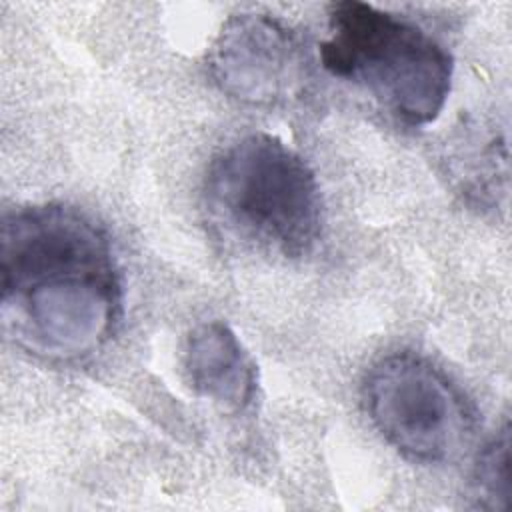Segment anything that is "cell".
<instances>
[{"label": "cell", "instance_id": "obj_4", "mask_svg": "<svg viewBox=\"0 0 512 512\" xmlns=\"http://www.w3.org/2000/svg\"><path fill=\"white\" fill-rule=\"evenodd\" d=\"M362 400L384 440L414 462L454 460L472 436V412L460 390L410 352L380 358L364 378Z\"/></svg>", "mask_w": 512, "mask_h": 512}, {"label": "cell", "instance_id": "obj_7", "mask_svg": "<svg viewBox=\"0 0 512 512\" xmlns=\"http://www.w3.org/2000/svg\"><path fill=\"white\" fill-rule=\"evenodd\" d=\"M472 488L478 504L488 510H508L512 496L510 482V428L504 424L480 450Z\"/></svg>", "mask_w": 512, "mask_h": 512}, {"label": "cell", "instance_id": "obj_1", "mask_svg": "<svg viewBox=\"0 0 512 512\" xmlns=\"http://www.w3.org/2000/svg\"><path fill=\"white\" fill-rule=\"evenodd\" d=\"M124 286L108 232L86 212L30 204L0 230V316L6 336L50 362L100 350L122 318Z\"/></svg>", "mask_w": 512, "mask_h": 512}, {"label": "cell", "instance_id": "obj_3", "mask_svg": "<svg viewBox=\"0 0 512 512\" xmlns=\"http://www.w3.org/2000/svg\"><path fill=\"white\" fill-rule=\"evenodd\" d=\"M320 60L406 126L434 122L452 88L454 60L434 36L358 0L330 6Z\"/></svg>", "mask_w": 512, "mask_h": 512}, {"label": "cell", "instance_id": "obj_5", "mask_svg": "<svg viewBox=\"0 0 512 512\" xmlns=\"http://www.w3.org/2000/svg\"><path fill=\"white\" fill-rule=\"evenodd\" d=\"M208 72L230 98L250 106H280L302 96L310 54L302 38L270 14H236L208 52Z\"/></svg>", "mask_w": 512, "mask_h": 512}, {"label": "cell", "instance_id": "obj_6", "mask_svg": "<svg viewBox=\"0 0 512 512\" xmlns=\"http://www.w3.org/2000/svg\"><path fill=\"white\" fill-rule=\"evenodd\" d=\"M184 370L192 390L226 414L246 412L256 398V364L222 320L192 328L184 346Z\"/></svg>", "mask_w": 512, "mask_h": 512}, {"label": "cell", "instance_id": "obj_2", "mask_svg": "<svg viewBox=\"0 0 512 512\" xmlns=\"http://www.w3.org/2000/svg\"><path fill=\"white\" fill-rule=\"evenodd\" d=\"M210 220L260 252L302 258L322 234V196L314 170L278 136L256 132L224 146L204 176Z\"/></svg>", "mask_w": 512, "mask_h": 512}]
</instances>
